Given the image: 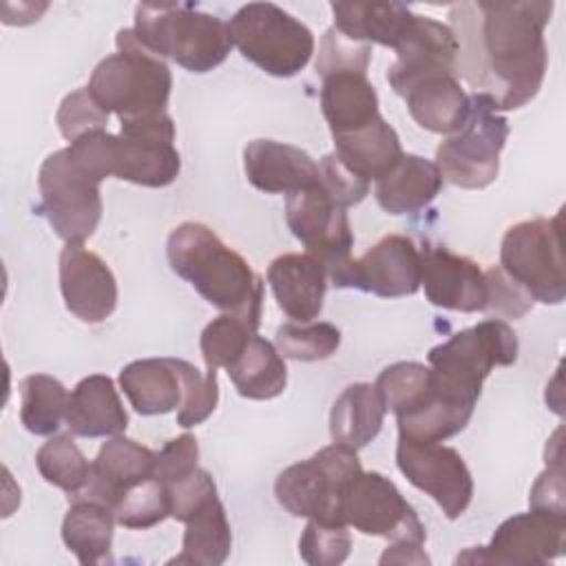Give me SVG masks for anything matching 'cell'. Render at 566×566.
Segmentation results:
<instances>
[{
    "mask_svg": "<svg viewBox=\"0 0 566 566\" xmlns=\"http://www.w3.org/2000/svg\"><path fill=\"white\" fill-rule=\"evenodd\" d=\"M424 544H413V542H389L385 553L380 555L378 564H416L424 566L431 564L429 555L422 548Z\"/></svg>",
    "mask_w": 566,
    "mask_h": 566,
    "instance_id": "50",
    "label": "cell"
},
{
    "mask_svg": "<svg viewBox=\"0 0 566 566\" xmlns=\"http://www.w3.org/2000/svg\"><path fill=\"white\" fill-rule=\"evenodd\" d=\"M55 124L62 133L64 139L75 142L77 137L91 133V130H102L108 124V113L93 99L88 88H77L69 93L57 108Z\"/></svg>",
    "mask_w": 566,
    "mask_h": 566,
    "instance_id": "44",
    "label": "cell"
},
{
    "mask_svg": "<svg viewBox=\"0 0 566 566\" xmlns=\"http://www.w3.org/2000/svg\"><path fill=\"white\" fill-rule=\"evenodd\" d=\"M276 349L292 360H325L340 347V329L332 323H283L276 329Z\"/></svg>",
    "mask_w": 566,
    "mask_h": 566,
    "instance_id": "38",
    "label": "cell"
},
{
    "mask_svg": "<svg viewBox=\"0 0 566 566\" xmlns=\"http://www.w3.org/2000/svg\"><path fill=\"white\" fill-rule=\"evenodd\" d=\"M64 422L80 438H113L126 431L128 413L115 382L104 374H91L69 394Z\"/></svg>",
    "mask_w": 566,
    "mask_h": 566,
    "instance_id": "23",
    "label": "cell"
},
{
    "mask_svg": "<svg viewBox=\"0 0 566 566\" xmlns=\"http://www.w3.org/2000/svg\"><path fill=\"white\" fill-rule=\"evenodd\" d=\"M35 467L40 475L69 493V500L84 491L91 478V462L66 433L51 436L35 453Z\"/></svg>",
    "mask_w": 566,
    "mask_h": 566,
    "instance_id": "36",
    "label": "cell"
},
{
    "mask_svg": "<svg viewBox=\"0 0 566 566\" xmlns=\"http://www.w3.org/2000/svg\"><path fill=\"white\" fill-rule=\"evenodd\" d=\"M360 473L356 449L334 442L312 458L283 469L274 482V495L294 517L345 524L340 513L343 495Z\"/></svg>",
    "mask_w": 566,
    "mask_h": 566,
    "instance_id": "5",
    "label": "cell"
},
{
    "mask_svg": "<svg viewBox=\"0 0 566 566\" xmlns=\"http://www.w3.org/2000/svg\"><path fill=\"white\" fill-rule=\"evenodd\" d=\"M334 146L340 164L365 181H378L405 155L396 128L382 115L363 128L336 135Z\"/></svg>",
    "mask_w": 566,
    "mask_h": 566,
    "instance_id": "29",
    "label": "cell"
},
{
    "mask_svg": "<svg viewBox=\"0 0 566 566\" xmlns=\"http://www.w3.org/2000/svg\"><path fill=\"white\" fill-rule=\"evenodd\" d=\"M181 170L175 148V124L168 113L119 119L113 137L111 172L122 181L146 188L170 186Z\"/></svg>",
    "mask_w": 566,
    "mask_h": 566,
    "instance_id": "12",
    "label": "cell"
},
{
    "mask_svg": "<svg viewBox=\"0 0 566 566\" xmlns=\"http://www.w3.org/2000/svg\"><path fill=\"white\" fill-rule=\"evenodd\" d=\"M177 367L184 385V396L177 411V424L184 429H190L208 420L217 409V402H219L217 369L208 367L206 371H199L192 363L184 358H177Z\"/></svg>",
    "mask_w": 566,
    "mask_h": 566,
    "instance_id": "40",
    "label": "cell"
},
{
    "mask_svg": "<svg viewBox=\"0 0 566 566\" xmlns=\"http://www.w3.org/2000/svg\"><path fill=\"white\" fill-rule=\"evenodd\" d=\"M566 522L528 511L504 520L486 546L467 548L455 564L544 566L564 555Z\"/></svg>",
    "mask_w": 566,
    "mask_h": 566,
    "instance_id": "15",
    "label": "cell"
},
{
    "mask_svg": "<svg viewBox=\"0 0 566 566\" xmlns=\"http://www.w3.org/2000/svg\"><path fill=\"white\" fill-rule=\"evenodd\" d=\"M458 51V40L449 24L416 13L409 33L396 46V62L387 71V82L402 95L427 75L453 73L460 77Z\"/></svg>",
    "mask_w": 566,
    "mask_h": 566,
    "instance_id": "19",
    "label": "cell"
},
{
    "mask_svg": "<svg viewBox=\"0 0 566 566\" xmlns=\"http://www.w3.org/2000/svg\"><path fill=\"white\" fill-rule=\"evenodd\" d=\"M133 31L153 55L170 57L190 73L217 69L234 46L230 24L192 4H137Z\"/></svg>",
    "mask_w": 566,
    "mask_h": 566,
    "instance_id": "3",
    "label": "cell"
},
{
    "mask_svg": "<svg viewBox=\"0 0 566 566\" xmlns=\"http://www.w3.org/2000/svg\"><path fill=\"white\" fill-rule=\"evenodd\" d=\"M42 212L53 232L66 243H84L99 226V184L84 175L69 157L66 148L51 153L38 172Z\"/></svg>",
    "mask_w": 566,
    "mask_h": 566,
    "instance_id": "11",
    "label": "cell"
},
{
    "mask_svg": "<svg viewBox=\"0 0 566 566\" xmlns=\"http://www.w3.org/2000/svg\"><path fill=\"white\" fill-rule=\"evenodd\" d=\"M352 535L347 524L310 520L298 539L301 559L310 566H338L349 557Z\"/></svg>",
    "mask_w": 566,
    "mask_h": 566,
    "instance_id": "42",
    "label": "cell"
},
{
    "mask_svg": "<svg viewBox=\"0 0 566 566\" xmlns=\"http://www.w3.org/2000/svg\"><path fill=\"white\" fill-rule=\"evenodd\" d=\"M117 524L126 528H150L170 515L168 484L148 478L130 486L113 509Z\"/></svg>",
    "mask_w": 566,
    "mask_h": 566,
    "instance_id": "39",
    "label": "cell"
},
{
    "mask_svg": "<svg viewBox=\"0 0 566 566\" xmlns=\"http://www.w3.org/2000/svg\"><path fill=\"white\" fill-rule=\"evenodd\" d=\"M484 276L489 285L486 310L506 318H522L533 307L535 301L500 265L489 268Z\"/></svg>",
    "mask_w": 566,
    "mask_h": 566,
    "instance_id": "48",
    "label": "cell"
},
{
    "mask_svg": "<svg viewBox=\"0 0 566 566\" xmlns=\"http://www.w3.org/2000/svg\"><path fill=\"white\" fill-rule=\"evenodd\" d=\"M400 97L418 126L438 135L458 133L471 111V97L453 73H436L413 82Z\"/></svg>",
    "mask_w": 566,
    "mask_h": 566,
    "instance_id": "24",
    "label": "cell"
},
{
    "mask_svg": "<svg viewBox=\"0 0 566 566\" xmlns=\"http://www.w3.org/2000/svg\"><path fill=\"white\" fill-rule=\"evenodd\" d=\"M115 522V513L108 504L88 497L71 500L62 522V542L80 564H102L111 559Z\"/></svg>",
    "mask_w": 566,
    "mask_h": 566,
    "instance_id": "32",
    "label": "cell"
},
{
    "mask_svg": "<svg viewBox=\"0 0 566 566\" xmlns=\"http://www.w3.org/2000/svg\"><path fill=\"white\" fill-rule=\"evenodd\" d=\"M318 179L327 195L343 208L360 203L369 192V181L354 175L349 168L340 164V159L329 153L318 164Z\"/></svg>",
    "mask_w": 566,
    "mask_h": 566,
    "instance_id": "46",
    "label": "cell"
},
{
    "mask_svg": "<svg viewBox=\"0 0 566 566\" xmlns=\"http://www.w3.org/2000/svg\"><path fill=\"white\" fill-rule=\"evenodd\" d=\"M248 181L268 195H292L318 184V164L301 148L274 139H254L243 148Z\"/></svg>",
    "mask_w": 566,
    "mask_h": 566,
    "instance_id": "21",
    "label": "cell"
},
{
    "mask_svg": "<svg viewBox=\"0 0 566 566\" xmlns=\"http://www.w3.org/2000/svg\"><path fill=\"white\" fill-rule=\"evenodd\" d=\"M531 511L551 515L566 522V497H564V464L546 462V471L531 486L528 495Z\"/></svg>",
    "mask_w": 566,
    "mask_h": 566,
    "instance_id": "49",
    "label": "cell"
},
{
    "mask_svg": "<svg viewBox=\"0 0 566 566\" xmlns=\"http://www.w3.org/2000/svg\"><path fill=\"white\" fill-rule=\"evenodd\" d=\"M268 283L281 312L296 321L310 323L323 312L327 292V272L312 254L287 252L276 256L268 268Z\"/></svg>",
    "mask_w": 566,
    "mask_h": 566,
    "instance_id": "22",
    "label": "cell"
},
{
    "mask_svg": "<svg viewBox=\"0 0 566 566\" xmlns=\"http://www.w3.org/2000/svg\"><path fill=\"white\" fill-rule=\"evenodd\" d=\"M343 522L363 535L424 544L427 528L398 486L378 471H363L343 495Z\"/></svg>",
    "mask_w": 566,
    "mask_h": 566,
    "instance_id": "13",
    "label": "cell"
},
{
    "mask_svg": "<svg viewBox=\"0 0 566 566\" xmlns=\"http://www.w3.org/2000/svg\"><path fill=\"white\" fill-rule=\"evenodd\" d=\"M60 292L66 310L82 323H102L117 307L113 270L82 243H66L60 252Z\"/></svg>",
    "mask_w": 566,
    "mask_h": 566,
    "instance_id": "17",
    "label": "cell"
},
{
    "mask_svg": "<svg viewBox=\"0 0 566 566\" xmlns=\"http://www.w3.org/2000/svg\"><path fill=\"white\" fill-rule=\"evenodd\" d=\"M168 493H170V517H175L184 524L192 515H197L201 509H206L208 504L219 500L217 484H214L212 475L201 467H197L188 475L179 478L177 482L168 484Z\"/></svg>",
    "mask_w": 566,
    "mask_h": 566,
    "instance_id": "45",
    "label": "cell"
},
{
    "mask_svg": "<svg viewBox=\"0 0 566 566\" xmlns=\"http://www.w3.org/2000/svg\"><path fill=\"white\" fill-rule=\"evenodd\" d=\"M548 0H480L451 13L458 40V73L486 93L497 111L531 102L544 82L548 49L544 29L551 20Z\"/></svg>",
    "mask_w": 566,
    "mask_h": 566,
    "instance_id": "1",
    "label": "cell"
},
{
    "mask_svg": "<svg viewBox=\"0 0 566 566\" xmlns=\"http://www.w3.org/2000/svg\"><path fill=\"white\" fill-rule=\"evenodd\" d=\"M119 387L142 416H164L181 405L184 385L177 358H142L119 371Z\"/></svg>",
    "mask_w": 566,
    "mask_h": 566,
    "instance_id": "28",
    "label": "cell"
},
{
    "mask_svg": "<svg viewBox=\"0 0 566 566\" xmlns=\"http://www.w3.org/2000/svg\"><path fill=\"white\" fill-rule=\"evenodd\" d=\"M396 464L416 489L436 500L449 520H458L469 509L473 478L458 449L398 438Z\"/></svg>",
    "mask_w": 566,
    "mask_h": 566,
    "instance_id": "14",
    "label": "cell"
},
{
    "mask_svg": "<svg viewBox=\"0 0 566 566\" xmlns=\"http://www.w3.org/2000/svg\"><path fill=\"white\" fill-rule=\"evenodd\" d=\"M517 352L520 345L511 325L502 318H484L431 347L427 360L442 387L478 400L491 369L513 365Z\"/></svg>",
    "mask_w": 566,
    "mask_h": 566,
    "instance_id": "7",
    "label": "cell"
},
{
    "mask_svg": "<svg viewBox=\"0 0 566 566\" xmlns=\"http://www.w3.org/2000/svg\"><path fill=\"white\" fill-rule=\"evenodd\" d=\"M228 376L248 400H272L287 387V367L276 345L261 336H252L241 356L228 367Z\"/></svg>",
    "mask_w": 566,
    "mask_h": 566,
    "instance_id": "33",
    "label": "cell"
},
{
    "mask_svg": "<svg viewBox=\"0 0 566 566\" xmlns=\"http://www.w3.org/2000/svg\"><path fill=\"white\" fill-rule=\"evenodd\" d=\"M436 389L427 402L416 407L409 413L396 416L398 438L418 440V442H442L460 433L475 409L478 400L464 398L447 387H442L433 374Z\"/></svg>",
    "mask_w": 566,
    "mask_h": 566,
    "instance_id": "30",
    "label": "cell"
},
{
    "mask_svg": "<svg viewBox=\"0 0 566 566\" xmlns=\"http://www.w3.org/2000/svg\"><path fill=\"white\" fill-rule=\"evenodd\" d=\"M444 177L436 161L420 155H402L400 161L376 181L374 197L387 214H411L427 208L442 190Z\"/></svg>",
    "mask_w": 566,
    "mask_h": 566,
    "instance_id": "26",
    "label": "cell"
},
{
    "mask_svg": "<svg viewBox=\"0 0 566 566\" xmlns=\"http://www.w3.org/2000/svg\"><path fill=\"white\" fill-rule=\"evenodd\" d=\"M228 24L241 55L268 75L292 77L314 55L312 31L272 2H248Z\"/></svg>",
    "mask_w": 566,
    "mask_h": 566,
    "instance_id": "6",
    "label": "cell"
},
{
    "mask_svg": "<svg viewBox=\"0 0 566 566\" xmlns=\"http://www.w3.org/2000/svg\"><path fill=\"white\" fill-rule=\"evenodd\" d=\"M371 60V44L356 42L336 31L334 27L325 31L316 57V73L321 77L336 71H358L367 73Z\"/></svg>",
    "mask_w": 566,
    "mask_h": 566,
    "instance_id": "43",
    "label": "cell"
},
{
    "mask_svg": "<svg viewBox=\"0 0 566 566\" xmlns=\"http://www.w3.org/2000/svg\"><path fill=\"white\" fill-rule=\"evenodd\" d=\"M420 250L405 234H387L360 259L352 261L347 287L380 298L411 296L420 290Z\"/></svg>",
    "mask_w": 566,
    "mask_h": 566,
    "instance_id": "18",
    "label": "cell"
},
{
    "mask_svg": "<svg viewBox=\"0 0 566 566\" xmlns=\"http://www.w3.org/2000/svg\"><path fill=\"white\" fill-rule=\"evenodd\" d=\"M254 334L256 329L234 314H221L212 318L201 332V340H199L206 367L228 369L241 356V352L245 349V345Z\"/></svg>",
    "mask_w": 566,
    "mask_h": 566,
    "instance_id": "41",
    "label": "cell"
},
{
    "mask_svg": "<svg viewBox=\"0 0 566 566\" xmlns=\"http://www.w3.org/2000/svg\"><path fill=\"white\" fill-rule=\"evenodd\" d=\"M334 29L356 42H376L396 51L416 13L402 2H332Z\"/></svg>",
    "mask_w": 566,
    "mask_h": 566,
    "instance_id": "27",
    "label": "cell"
},
{
    "mask_svg": "<svg viewBox=\"0 0 566 566\" xmlns=\"http://www.w3.org/2000/svg\"><path fill=\"white\" fill-rule=\"evenodd\" d=\"M321 80V111L332 137L363 128L380 115L378 93L367 73L336 71Z\"/></svg>",
    "mask_w": 566,
    "mask_h": 566,
    "instance_id": "25",
    "label": "cell"
},
{
    "mask_svg": "<svg viewBox=\"0 0 566 566\" xmlns=\"http://www.w3.org/2000/svg\"><path fill=\"white\" fill-rule=\"evenodd\" d=\"M464 126L436 148V166L451 184L480 190L495 181L509 122L486 93H473Z\"/></svg>",
    "mask_w": 566,
    "mask_h": 566,
    "instance_id": "9",
    "label": "cell"
},
{
    "mask_svg": "<svg viewBox=\"0 0 566 566\" xmlns=\"http://www.w3.org/2000/svg\"><path fill=\"white\" fill-rule=\"evenodd\" d=\"M66 387L49 374L20 380V420L33 436H53L66 418Z\"/></svg>",
    "mask_w": 566,
    "mask_h": 566,
    "instance_id": "35",
    "label": "cell"
},
{
    "mask_svg": "<svg viewBox=\"0 0 566 566\" xmlns=\"http://www.w3.org/2000/svg\"><path fill=\"white\" fill-rule=\"evenodd\" d=\"M199 444L192 433H181L168 440L159 451H155V471L153 478L172 484L179 478L197 469Z\"/></svg>",
    "mask_w": 566,
    "mask_h": 566,
    "instance_id": "47",
    "label": "cell"
},
{
    "mask_svg": "<svg viewBox=\"0 0 566 566\" xmlns=\"http://www.w3.org/2000/svg\"><path fill=\"white\" fill-rule=\"evenodd\" d=\"M385 413L387 407L376 385H347L332 405L329 436L334 442L347 444L358 451L380 433Z\"/></svg>",
    "mask_w": 566,
    "mask_h": 566,
    "instance_id": "31",
    "label": "cell"
},
{
    "mask_svg": "<svg viewBox=\"0 0 566 566\" xmlns=\"http://www.w3.org/2000/svg\"><path fill=\"white\" fill-rule=\"evenodd\" d=\"M420 285L431 305L453 312H484L489 303L486 276L475 261L444 245L424 243L420 250Z\"/></svg>",
    "mask_w": 566,
    "mask_h": 566,
    "instance_id": "16",
    "label": "cell"
},
{
    "mask_svg": "<svg viewBox=\"0 0 566 566\" xmlns=\"http://www.w3.org/2000/svg\"><path fill=\"white\" fill-rule=\"evenodd\" d=\"M285 221L292 234L305 245L307 254L323 263L327 281L334 287H347V274L354 261V232L347 208L338 206L327 195L321 179L310 188L287 195Z\"/></svg>",
    "mask_w": 566,
    "mask_h": 566,
    "instance_id": "10",
    "label": "cell"
},
{
    "mask_svg": "<svg viewBox=\"0 0 566 566\" xmlns=\"http://www.w3.org/2000/svg\"><path fill=\"white\" fill-rule=\"evenodd\" d=\"M232 548V531L221 500H214L186 522L181 553L170 564L219 566Z\"/></svg>",
    "mask_w": 566,
    "mask_h": 566,
    "instance_id": "34",
    "label": "cell"
},
{
    "mask_svg": "<svg viewBox=\"0 0 566 566\" xmlns=\"http://www.w3.org/2000/svg\"><path fill=\"white\" fill-rule=\"evenodd\" d=\"M153 471H155V451H150L148 447L130 438L113 436L99 447L95 460L91 462L88 484L84 486L82 493H77L71 500L88 497L115 509L119 497L130 486L153 478Z\"/></svg>",
    "mask_w": 566,
    "mask_h": 566,
    "instance_id": "20",
    "label": "cell"
},
{
    "mask_svg": "<svg viewBox=\"0 0 566 566\" xmlns=\"http://www.w3.org/2000/svg\"><path fill=\"white\" fill-rule=\"evenodd\" d=\"M385 407L396 416L409 413L427 402L436 389L433 369L416 360H400L385 367L376 378Z\"/></svg>",
    "mask_w": 566,
    "mask_h": 566,
    "instance_id": "37",
    "label": "cell"
},
{
    "mask_svg": "<svg viewBox=\"0 0 566 566\" xmlns=\"http://www.w3.org/2000/svg\"><path fill=\"white\" fill-rule=\"evenodd\" d=\"M500 268L533 298L559 305L566 298L562 214L535 217L511 226L500 245Z\"/></svg>",
    "mask_w": 566,
    "mask_h": 566,
    "instance_id": "8",
    "label": "cell"
},
{
    "mask_svg": "<svg viewBox=\"0 0 566 566\" xmlns=\"http://www.w3.org/2000/svg\"><path fill=\"white\" fill-rule=\"evenodd\" d=\"M166 256L172 272L188 281L210 305L259 329L263 279L214 230L199 221L179 223L168 234Z\"/></svg>",
    "mask_w": 566,
    "mask_h": 566,
    "instance_id": "2",
    "label": "cell"
},
{
    "mask_svg": "<svg viewBox=\"0 0 566 566\" xmlns=\"http://www.w3.org/2000/svg\"><path fill=\"white\" fill-rule=\"evenodd\" d=\"M117 53L104 57L86 84L93 99L119 119L166 113L172 75L168 64L153 55L133 29H119Z\"/></svg>",
    "mask_w": 566,
    "mask_h": 566,
    "instance_id": "4",
    "label": "cell"
}]
</instances>
